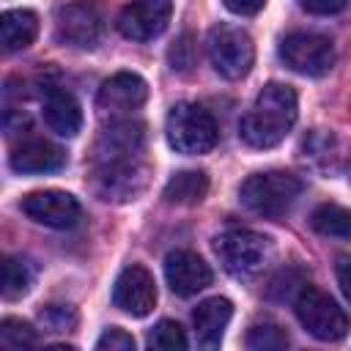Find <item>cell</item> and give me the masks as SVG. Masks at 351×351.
<instances>
[{"mask_svg":"<svg viewBox=\"0 0 351 351\" xmlns=\"http://www.w3.org/2000/svg\"><path fill=\"white\" fill-rule=\"evenodd\" d=\"M0 351H38L36 329L19 318L0 321Z\"/></svg>","mask_w":351,"mask_h":351,"instance_id":"cell-25","label":"cell"},{"mask_svg":"<svg viewBox=\"0 0 351 351\" xmlns=\"http://www.w3.org/2000/svg\"><path fill=\"white\" fill-rule=\"evenodd\" d=\"M269 250H271L269 239L250 228H230L214 239V252L222 269L236 280L255 277L269 261Z\"/></svg>","mask_w":351,"mask_h":351,"instance_id":"cell-4","label":"cell"},{"mask_svg":"<svg viewBox=\"0 0 351 351\" xmlns=\"http://www.w3.org/2000/svg\"><path fill=\"white\" fill-rule=\"evenodd\" d=\"M170 16H173V3L167 0L129 3L118 14V30L132 41H151L159 33H165Z\"/></svg>","mask_w":351,"mask_h":351,"instance_id":"cell-13","label":"cell"},{"mask_svg":"<svg viewBox=\"0 0 351 351\" xmlns=\"http://www.w3.org/2000/svg\"><path fill=\"white\" fill-rule=\"evenodd\" d=\"M280 60L304 77H324L335 66V44L329 36L310 33V30H293L282 36L280 41Z\"/></svg>","mask_w":351,"mask_h":351,"instance_id":"cell-8","label":"cell"},{"mask_svg":"<svg viewBox=\"0 0 351 351\" xmlns=\"http://www.w3.org/2000/svg\"><path fill=\"white\" fill-rule=\"evenodd\" d=\"M19 208L38 225H47V228H74L82 217V208L77 203L74 195L69 192H60V189H38V192H30L22 197Z\"/></svg>","mask_w":351,"mask_h":351,"instance_id":"cell-10","label":"cell"},{"mask_svg":"<svg viewBox=\"0 0 351 351\" xmlns=\"http://www.w3.org/2000/svg\"><path fill=\"white\" fill-rule=\"evenodd\" d=\"M302 151H304V159H310L313 165H318V159H326L329 170H335L340 162V154H335V134L324 129H315L310 137H304Z\"/></svg>","mask_w":351,"mask_h":351,"instance_id":"cell-26","label":"cell"},{"mask_svg":"<svg viewBox=\"0 0 351 351\" xmlns=\"http://www.w3.org/2000/svg\"><path fill=\"white\" fill-rule=\"evenodd\" d=\"M3 126L8 134H19L22 129L30 126V118L22 112V110H5V118H3Z\"/></svg>","mask_w":351,"mask_h":351,"instance_id":"cell-32","label":"cell"},{"mask_svg":"<svg viewBox=\"0 0 351 351\" xmlns=\"http://www.w3.org/2000/svg\"><path fill=\"white\" fill-rule=\"evenodd\" d=\"M206 192H208V176L203 170H181L165 184L162 197L173 206H192L200 203Z\"/></svg>","mask_w":351,"mask_h":351,"instance_id":"cell-20","label":"cell"},{"mask_svg":"<svg viewBox=\"0 0 351 351\" xmlns=\"http://www.w3.org/2000/svg\"><path fill=\"white\" fill-rule=\"evenodd\" d=\"M165 280L173 293L178 296H195L197 291L208 288L214 280L211 266L192 250H173L165 258Z\"/></svg>","mask_w":351,"mask_h":351,"instance_id":"cell-14","label":"cell"},{"mask_svg":"<svg viewBox=\"0 0 351 351\" xmlns=\"http://www.w3.org/2000/svg\"><path fill=\"white\" fill-rule=\"evenodd\" d=\"M8 165L16 173H52L66 165V154L60 145H55L49 140L30 137L11 151Z\"/></svg>","mask_w":351,"mask_h":351,"instance_id":"cell-18","label":"cell"},{"mask_svg":"<svg viewBox=\"0 0 351 351\" xmlns=\"http://www.w3.org/2000/svg\"><path fill=\"white\" fill-rule=\"evenodd\" d=\"M148 99V82L134 71H118L101 82L96 96V110L110 123L129 121L134 110H140Z\"/></svg>","mask_w":351,"mask_h":351,"instance_id":"cell-9","label":"cell"},{"mask_svg":"<svg viewBox=\"0 0 351 351\" xmlns=\"http://www.w3.org/2000/svg\"><path fill=\"white\" fill-rule=\"evenodd\" d=\"M38 318L49 332H69L77 326V310L71 304H49L38 313Z\"/></svg>","mask_w":351,"mask_h":351,"instance_id":"cell-27","label":"cell"},{"mask_svg":"<svg viewBox=\"0 0 351 351\" xmlns=\"http://www.w3.org/2000/svg\"><path fill=\"white\" fill-rule=\"evenodd\" d=\"M41 115H44V123L49 126V132H55L58 137H74L82 126V110H80V101L58 88V85H49L41 96Z\"/></svg>","mask_w":351,"mask_h":351,"instance_id":"cell-17","label":"cell"},{"mask_svg":"<svg viewBox=\"0 0 351 351\" xmlns=\"http://www.w3.org/2000/svg\"><path fill=\"white\" fill-rule=\"evenodd\" d=\"M310 228L329 239H351V211L337 203H321L310 214Z\"/></svg>","mask_w":351,"mask_h":351,"instance_id":"cell-21","label":"cell"},{"mask_svg":"<svg viewBox=\"0 0 351 351\" xmlns=\"http://www.w3.org/2000/svg\"><path fill=\"white\" fill-rule=\"evenodd\" d=\"M145 143V126L140 121H118L110 123L93 148V162H112V159H137Z\"/></svg>","mask_w":351,"mask_h":351,"instance_id":"cell-15","label":"cell"},{"mask_svg":"<svg viewBox=\"0 0 351 351\" xmlns=\"http://www.w3.org/2000/svg\"><path fill=\"white\" fill-rule=\"evenodd\" d=\"M33 285V271L22 258L8 255L3 261V299H22Z\"/></svg>","mask_w":351,"mask_h":351,"instance_id":"cell-24","label":"cell"},{"mask_svg":"<svg viewBox=\"0 0 351 351\" xmlns=\"http://www.w3.org/2000/svg\"><path fill=\"white\" fill-rule=\"evenodd\" d=\"M145 351H189L184 326L176 324V321H170V318L159 321V324L148 332Z\"/></svg>","mask_w":351,"mask_h":351,"instance_id":"cell-23","label":"cell"},{"mask_svg":"<svg viewBox=\"0 0 351 351\" xmlns=\"http://www.w3.org/2000/svg\"><path fill=\"white\" fill-rule=\"evenodd\" d=\"M225 8L239 14V16H255L258 11H263V0L258 3H236V0H225Z\"/></svg>","mask_w":351,"mask_h":351,"instance_id":"cell-33","label":"cell"},{"mask_svg":"<svg viewBox=\"0 0 351 351\" xmlns=\"http://www.w3.org/2000/svg\"><path fill=\"white\" fill-rule=\"evenodd\" d=\"M38 36V16L27 8H11L0 16V44L5 52H19Z\"/></svg>","mask_w":351,"mask_h":351,"instance_id":"cell-19","label":"cell"},{"mask_svg":"<svg viewBox=\"0 0 351 351\" xmlns=\"http://www.w3.org/2000/svg\"><path fill=\"white\" fill-rule=\"evenodd\" d=\"M299 5H302V11H307V14H324V16L337 14V11L346 8L343 0H302Z\"/></svg>","mask_w":351,"mask_h":351,"instance_id":"cell-30","label":"cell"},{"mask_svg":"<svg viewBox=\"0 0 351 351\" xmlns=\"http://www.w3.org/2000/svg\"><path fill=\"white\" fill-rule=\"evenodd\" d=\"M335 274H337V282H340L343 296L351 302V258H348V255H340V258H337Z\"/></svg>","mask_w":351,"mask_h":351,"instance_id":"cell-31","label":"cell"},{"mask_svg":"<svg viewBox=\"0 0 351 351\" xmlns=\"http://www.w3.org/2000/svg\"><path fill=\"white\" fill-rule=\"evenodd\" d=\"M112 304L134 318L148 315L156 304V282L151 271L140 263L126 266L112 285Z\"/></svg>","mask_w":351,"mask_h":351,"instance_id":"cell-11","label":"cell"},{"mask_svg":"<svg viewBox=\"0 0 351 351\" xmlns=\"http://www.w3.org/2000/svg\"><path fill=\"white\" fill-rule=\"evenodd\" d=\"M55 36L60 44L77 49H93L101 38V16L85 3L60 5L55 14Z\"/></svg>","mask_w":351,"mask_h":351,"instance_id":"cell-12","label":"cell"},{"mask_svg":"<svg viewBox=\"0 0 351 351\" xmlns=\"http://www.w3.org/2000/svg\"><path fill=\"white\" fill-rule=\"evenodd\" d=\"M293 310H296L299 324L313 337H318L324 343L340 340L348 332V315H346V310L329 293H324L315 285H302V291L296 293Z\"/></svg>","mask_w":351,"mask_h":351,"instance_id":"cell-5","label":"cell"},{"mask_svg":"<svg viewBox=\"0 0 351 351\" xmlns=\"http://www.w3.org/2000/svg\"><path fill=\"white\" fill-rule=\"evenodd\" d=\"M302 189L304 184L299 176L288 170H266V173H252L241 181L239 200L261 217H282L296 203Z\"/></svg>","mask_w":351,"mask_h":351,"instance_id":"cell-2","label":"cell"},{"mask_svg":"<svg viewBox=\"0 0 351 351\" xmlns=\"http://www.w3.org/2000/svg\"><path fill=\"white\" fill-rule=\"evenodd\" d=\"M38 351H77L74 346H63V343H55V346H47V348H38Z\"/></svg>","mask_w":351,"mask_h":351,"instance_id":"cell-34","label":"cell"},{"mask_svg":"<svg viewBox=\"0 0 351 351\" xmlns=\"http://www.w3.org/2000/svg\"><path fill=\"white\" fill-rule=\"evenodd\" d=\"M96 351H134V340L129 332L118 329V326H110L107 332H101L99 343H96Z\"/></svg>","mask_w":351,"mask_h":351,"instance_id":"cell-29","label":"cell"},{"mask_svg":"<svg viewBox=\"0 0 351 351\" xmlns=\"http://www.w3.org/2000/svg\"><path fill=\"white\" fill-rule=\"evenodd\" d=\"M148 186V165L137 159L93 162L90 189L107 203H129Z\"/></svg>","mask_w":351,"mask_h":351,"instance_id":"cell-6","label":"cell"},{"mask_svg":"<svg viewBox=\"0 0 351 351\" xmlns=\"http://www.w3.org/2000/svg\"><path fill=\"white\" fill-rule=\"evenodd\" d=\"M165 134L173 151L189 154V156L208 154L219 140V129L211 112L192 101H181L167 112Z\"/></svg>","mask_w":351,"mask_h":351,"instance_id":"cell-3","label":"cell"},{"mask_svg":"<svg viewBox=\"0 0 351 351\" xmlns=\"http://www.w3.org/2000/svg\"><path fill=\"white\" fill-rule=\"evenodd\" d=\"M206 52L211 66L225 77V80H241L255 60V44L247 30L236 25H217L208 30L206 38Z\"/></svg>","mask_w":351,"mask_h":351,"instance_id":"cell-7","label":"cell"},{"mask_svg":"<svg viewBox=\"0 0 351 351\" xmlns=\"http://www.w3.org/2000/svg\"><path fill=\"white\" fill-rule=\"evenodd\" d=\"M230 318H233V304H230L225 296L203 299V302L195 307V313H192L197 348H200V351H219L222 335H225Z\"/></svg>","mask_w":351,"mask_h":351,"instance_id":"cell-16","label":"cell"},{"mask_svg":"<svg viewBox=\"0 0 351 351\" xmlns=\"http://www.w3.org/2000/svg\"><path fill=\"white\" fill-rule=\"evenodd\" d=\"M247 348L250 351H288V335L277 321H255L247 329Z\"/></svg>","mask_w":351,"mask_h":351,"instance_id":"cell-22","label":"cell"},{"mask_svg":"<svg viewBox=\"0 0 351 351\" xmlns=\"http://www.w3.org/2000/svg\"><path fill=\"white\" fill-rule=\"evenodd\" d=\"M170 66L176 71H189L195 66V44H192V36L184 33L178 38V44L170 49Z\"/></svg>","mask_w":351,"mask_h":351,"instance_id":"cell-28","label":"cell"},{"mask_svg":"<svg viewBox=\"0 0 351 351\" xmlns=\"http://www.w3.org/2000/svg\"><path fill=\"white\" fill-rule=\"evenodd\" d=\"M299 115L296 90L285 82H269L239 121V134L250 148H274L285 140Z\"/></svg>","mask_w":351,"mask_h":351,"instance_id":"cell-1","label":"cell"}]
</instances>
